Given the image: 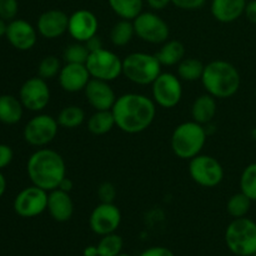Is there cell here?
<instances>
[{
  "label": "cell",
  "mask_w": 256,
  "mask_h": 256,
  "mask_svg": "<svg viewBox=\"0 0 256 256\" xmlns=\"http://www.w3.org/2000/svg\"><path fill=\"white\" fill-rule=\"evenodd\" d=\"M122 246H124V242L120 235L115 232L104 235L96 245L98 254L99 256H116L122 252Z\"/></svg>",
  "instance_id": "31"
},
{
  "label": "cell",
  "mask_w": 256,
  "mask_h": 256,
  "mask_svg": "<svg viewBox=\"0 0 256 256\" xmlns=\"http://www.w3.org/2000/svg\"><path fill=\"white\" fill-rule=\"evenodd\" d=\"M62 68V65L59 58L55 55H48L42 58L38 65V76L48 82L59 76Z\"/></svg>",
  "instance_id": "32"
},
{
  "label": "cell",
  "mask_w": 256,
  "mask_h": 256,
  "mask_svg": "<svg viewBox=\"0 0 256 256\" xmlns=\"http://www.w3.org/2000/svg\"><path fill=\"white\" fill-rule=\"evenodd\" d=\"M240 192L252 202H256V162L248 165L240 176Z\"/></svg>",
  "instance_id": "34"
},
{
  "label": "cell",
  "mask_w": 256,
  "mask_h": 256,
  "mask_svg": "<svg viewBox=\"0 0 256 256\" xmlns=\"http://www.w3.org/2000/svg\"><path fill=\"white\" fill-rule=\"evenodd\" d=\"M252 256H256V254H254V255H252Z\"/></svg>",
  "instance_id": "49"
},
{
  "label": "cell",
  "mask_w": 256,
  "mask_h": 256,
  "mask_svg": "<svg viewBox=\"0 0 256 256\" xmlns=\"http://www.w3.org/2000/svg\"><path fill=\"white\" fill-rule=\"evenodd\" d=\"M85 65L92 79L110 82L122 75V60L114 52L105 48L90 52Z\"/></svg>",
  "instance_id": "8"
},
{
  "label": "cell",
  "mask_w": 256,
  "mask_h": 256,
  "mask_svg": "<svg viewBox=\"0 0 256 256\" xmlns=\"http://www.w3.org/2000/svg\"><path fill=\"white\" fill-rule=\"evenodd\" d=\"M206 130L204 125L194 122H185L178 125L172 134L170 145L175 156L182 160H192L202 154L206 142Z\"/></svg>",
  "instance_id": "4"
},
{
  "label": "cell",
  "mask_w": 256,
  "mask_h": 256,
  "mask_svg": "<svg viewBox=\"0 0 256 256\" xmlns=\"http://www.w3.org/2000/svg\"><path fill=\"white\" fill-rule=\"evenodd\" d=\"M98 198L100 199V202H114L115 198H116L115 185L109 182H102L98 186Z\"/></svg>",
  "instance_id": "36"
},
{
  "label": "cell",
  "mask_w": 256,
  "mask_h": 256,
  "mask_svg": "<svg viewBox=\"0 0 256 256\" xmlns=\"http://www.w3.org/2000/svg\"><path fill=\"white\" fill-rule=\"evenodd\" d=\"M85 98L94 110H112L118 96L109 82L90 79L84 89Z\"/></svg>",
  "instance_id": "17"
},
{
  "label": "cell",
  "mask_w": 256,
  "mask_h": 256,
  "mask_svg": "<svg viewBox=\"0 0 256 256\" xmlns=\"http://www.w3.org/2000/svg\"><path fill=\"white\" fill-rule=\"evenodd\" d=\"M5 190H6V180H5L4 175H2V172H0V198L4 195Z\"/></svg>",
  "instance_id": "45"
},
{
  "label": "cell",
  "mask_w": 256,
  "mask_h": 256,
  "mask_svg": "<svg viewBox=\"0 0 256 256\" xmlns=\"http://www.w3.org/2000/svg\"><path fill=\"white\" fill-rule=\"evenodd\" d=\"M82 254H84V256H99V254H98V248L92 246V245L85 248Z\"/></svg>",
  "instance_id": "44"
},
{
  "label": "cell",
  "mask_w": 256,
  "mask_h": 256,
  "mask_svg": "<svg viewBox=\"0 0 256 256\" xmlns=\"http://www.w3.org/2000/svg\"><path fill=\"white\" fill-rule=\"evenodd\" d=\"M255 96H256V89H255Z\"/></svg>",
  "instance_id": "48"
},
{
  "label": "cell",
  "mask_w": 256,
  "mask_h": 256,
  "mask_svg": "<svg viewBox=\"0 0 256 256\" xmlns=\"http://www.w3.org/2000/svg\"><path fill=\"white\" fill-rule=\"evenodd\" d=\"M122 224V212L114 202H100L89 218L90 229L99 236L112 234Z\"/></svg>",
  "instance_id": "14"
},
{
  "label": "cell",
  "mask_w": 256,
  "mask_h": 256,
  "mask_svg": "<svg viewBox=\"0 0 256 256\" xmlns=\"http://www.w3.org/2000/svg\"><path fill=\"white\" fill-rule=\"evenodd\" d=\"M69 15L59 9H50L40 14L36 22V30L45 39H58L68 32Z\"/></svg>",
  "instance_id": "16"
},
{
  "label": "cell",
  "mask_w": 256,
  "mask_h": 256,
  "mask_svg": "<svg viewBox=\"0 0 256 256\" xmlns=\"http://www.w3.org/2000/svg\"><path fill=\"white\" fill-rule=\"evenodd\" d=\"M5 36L15 49L26 52V50L32 49L36 44L38 30L26 20L14 19L8 24Z\"/></svg>",
  "instance_id": "18"
},
{
  "label": "cell",
  "mask_w": 256,
  "mask_h": 256,
  "mask_svg": "<svg viewBox=\"0 0 256 256\" xmlns=\"http://www.w3.org/2000/svg\"><path fill=\"white\" fill-rule=\"evenodd\" d=\"M135 35L149 44H164L169 40L170 28L162 16L154 12H142L134 20Z\"/></svg>",
  "instance_id": "9"
},
{
  "label": "cell",
  "mask_w": 256,
  "mask_h": 256,
  "mask_svg": "<svg viewBox=\"0 0 256 256\" xmlns=\"http://www.w3.org/2000/svg\"><path fill=\"white\" fill-rule=\"evenodd\" d=\"M225 244L236 256L256 254V222L249 218L234 219L225 230Z\"/></svg>",
  "instance_id": "6"
},
{
  "label": "cell",
  "mask_w": 256,
  "mask_h": 256,
  "mask_svg": "<svg viewBox=\"0 0 256 256\" xmlns=\"http://www.w3.org/2000/svg\"><path fill=\"white\" fill-rule=\"evenodd\" d=\"M6 29H8V24L4 19L0 18V38L4 36L6 34Z\"/></svg>",
  "instance_id": "46"
},
{
  "label": "cell",
  "mask_w": 256,
  "mask_h": 256,
  "mask_svg": "<svg viewBox=\"0 0 256 256\" xmlns=\"http://www.w3.org/2000/svg\"><path fill=\"white\" fill-rule=\"evenodd\" d=\"M14 152L12 149L6 144H0V170L6 168L12 162Z\"/></svg>",
  "instance_id": "38"
},
{
  "label": "cell",
  "mask_w": 256,
  "mask_h": 256,
  "mask_svg": "<svg viewBox=\"0 0 256 256\" xmlns=\"http://www.w3.org/2000/svg\"><path fill=\"white\" fill-rule=\"evenodd\" d=\"M135 36V29H134V22L132 20H125L120 19L119 22H115L112 25V30H110V42L112 45L118 48L126 46L132 38Z\"/></svg>",
  "instance_id": "26"
},
{
  "label": "cell",
  "mask_w": 256,
  "mask_h": 256,
  "mask_svg": "<svg viewBox=\"0 0 256 256\" xmlns=\"http://www.w3.org/2000/svg\"><path fill=\"white\" fill-rule=\"evenodd\" d=\"M112 12L125 20H134L142 12L144 2L142 0H108Z\"/></svg>",
  "instance_id": "28"
},
{
  "label": "cell",
  "mask_w": 256,
  "mask_h": 256,
  "mask_svg": "<svg viewBox=\"0 0 256 256\" xmlns=\"http://www.w3.org/2000/svg\"><path fill=\"white\" fill-rule=\"evenodd\" d=\"M246 4L248 0H212L210 10L215 20L229 24L244 15Z\"/></svg>",
  "instance_id": "21"
},
{
  "label": "cell",
  "mask_w": 256,
  "mask_h": 256,
  "mask_svg": "<svg viewBox=\"0 0 256 256\" xmlns=\"http://www.w3.org/2000/svg\"><path fill=\"white\" fill-rule=\"evenodd\" d=\"M56 120L64 129H76L85 122V112L78 105H68L60 110Z\"/></svg>",
  "instance_id": "29"
},
{
  "label": "cell",
  "mask_w": 256,
  "mask_h": 256,
  "mask_svg": "<svg viewBox=\"0 0 256 256\" xmlns=\"http://www.w3.org/2000/svg\"><path fill=\"white\" fill-rule=\"evenodd\" d=\"M162 66H175L185 56V46L179 40H166L155 54Z\"/></svg>",
  "instance_id": "24"
},
{
  "label": "cell",
  "mask_w": 256,
  "mask_h": 256,
  "mask_svg": "<svg viewBox=\"0 0 256 256\" xmlns=\"http://www.w3.org/2000/svg\"><path fill=\"white\" fill-rule=\"evenodd\" d=\"M252 200L244 194V192H236L232 195L226 202V212L232 219L245 218L252 208Z\"/></svg>",
  "instance_id": "30"
},
{
  "label": "cell",
  "mask_w": 256,
  "mask_h": 256,
  "mask_svg": "<svg viewBox=\"0 0 256 256\" xmlns=\"http://www.w3.org/2000/svg\"><path fill=\"white\" fill-rule=\"evenodd\" d=\"M189 175L202 188H215L224 180V168L216 158L199 154L189 160Z\"/></svg>",
  "instance_id": "7"
},
{
  "label": "cell",
  "mask_w": 256,
  "mask_h": 256,
  "mask_svg": "<svg viewBox=\"0 0 256 256\" xmlns=\"http://www.w3.org/2000/svg\"><path fill=\"white\" fill-rule=\"evenodd\" d=\"M48 212L52 220L58 222H69L74 214V202L70 192L55 189L49 192L48 198Z\"/></svg>",
  "instance_id": "20"
},
{
  "label": "cell",
  "mask_w": 256,
  "mask_h": 256,
  "mask_svg": "<svg viewBox=\"0 0 256 256\" xmlns=\"http://www.w3.org/2000/svg\"><path fill=\"white\" fill-rule=\"evenodd\" d=\"M26 172L32 185L49 192L58 189L66 176V165L58 152L40 148L28 159Z\"/></svg>",
  "instance_id": "2"
},
{
  "label": "cell",
  "mask_w": 256,
  "mask_h": 256,
  "mask_svg": "<svg viewBox=\"0 0 256 256\" xmlns=\"http://www.w3.org/2000/svg\"><path fill=\"white\" fill-rule=\"evenodd\" d=\"M19 99L25 109L34 112H42L50 102V89L46 80L40 76L28 79L20 88Z\"/></svg>",
  "instance_id": "13"
},
{
  "label": "cell",
  "mask_w": 256,
  "mask_h": 256,
  "mask_svg": "<svg viewBox=\"0 0 256 256\" xmlns=\"http://www.w3.org/2000/svg\"><path fill=\"white\" fill-rule=\"evenodd\" d=\"M115 124L126 134L145 132L156 116V104L144 94L126 92L120 95L112 109Z\"/></svg>",
  "instance_id": "1"
},
{
  "label": "cell",
  "mask_w": 256,
  "mask_h": 256,
  "mask_svg": "<svg viewBox=\"0 0 256 256\" xmlns=\"http://www.w3.org/2000/svg\"><path fill=\"white\" fill-rule=\"evenodd\" d=\"M146 2L152 10L158 12V10H164L168 5L172 4V0H146Z\"/></svg>",
  "instance_id": "42"
},
{
  "label": "cell",
  "mask_w": 256,
  "mask_h": 256,
  "mask_svg": "<svg viewBox=\"0 0 256 256\" xmlns=\"http://www.w3.org/2000/svg\"><path fill=\"white\" fill-rule=\"evenodd\" d=\"M162 72L158 58L149 52H132L122 59V75L136 85H152Z\"/></svg>",
  "instance_id": "5"
},
{
  "label": "cell",
  "mask_w": 256,
  "mask_h": 256,
  "mask_svg": "<svg viewBox=\"0 0 256 256\" xmlns=\"http://www.w3.org/2000/svg\"><path fill=\"white\" fill-rule=\"evenodd\" d=\"M244 15L246 19L252 24H256V0H250L248 2L246 8H245Z\"/></svg>",
  "instance_id": "40"
},
{
  "label": "cell",
  "mask_w": 256,
  "mask_h": 256,
  "mask_svg": "<svg viewBox=\"0 0 256 256\" xmlns=\"http://www.w3.org/2000/svg\"><path fill=\"white\" fill-rule=\"evenodd\" d=\"M152 96L156 105L164 109H172L182 98V80L172 72H162L152 84Z\"/></svg>",
  "instance_id": "11"
},
{
  "label": "cell",
  "mask_w": 256,
  "mask_h": 256,
  "mask_svg": "<svg viewBox=\"0 0 256 256\" xmlns=\"http://www.w3.org/2000/svg\"><path fill=\"white\" fill-rule=\"evenodd\" d=\"M25 108L22 102L12 95H0V122L6 125H14L22 118Z\"/></svg>",
  "instance_id": "23"
},
{
  "label": "cell",
  "mask_w": 256,
  "mask_h": 256,
  "mask_svg": "<svg viewBox=\"0 0 256 256\" xmlns=\"http://www.w3.org/2000/svg\"><path fill=\"white\" fill-rule=\"evenodd\" d=\"M58 189L62 190V192H70L72 190V182L69 179V178L65 176L64 179H62V182H60L59 188Z\"/></svg>",
  "instance_id": "43"
},
{
  "label": "cell",
  "mask_w": 256,
  "mask_h": 256,
  "mask_svg": "<svg viewBox=\"0 0 256 256\" xmlns=\"http://www.w3.org/2000/svg\"><path fill=\"white\" fill-rule=\"evenodd\" d=\"M205 92L215 99H229L240 89V72L232 62L214 60L205 65L202 76Z\"/></svg>",
  "instance_id": "3"
},
{
  "label": "cell",
  "mask_w": 256,
  "mask_h": 256,
  "mask_svg": "<svg viewBox=\"0 0 256 256\" xmlns=\"http://www.w3.org/2000/svg\"><path fill=\"white\" fill-rule=\"evenodd\" d=\"M139 256H175L174 252L165 246H152L145 249Z\"/></svg>",
  "instance_id": "39"
},
{
  "label": "cell",
  "mask_w": 256,
  "mask_h": 256,
  "mask_svg": "<svg viewBox=\"0 0 256 256\" xmlns=\"http://www.w3.org/2000/svg\"><path fill=\"white\" fill-rule=\"evenodd\" d=\"M116 256H132V255H129V254H125V252H120V254H118Z\"/></svg>",
  "instance_id": "47"
},
{
  "label": "cell",
  "mask_w": 256,
  "mask_h": 256,
  "mask_svg": "<svg viewBox=\"0 0 256 256\" xmlns=\"http://www.w3.org/2000/svg\"><path fill=\"white\" fill-rule=\"evenodd\" d=\"M218 112L216 99L210 94H202L194 100L192 106V120L205 125L212 122Z\"/></svg>",
  "instance_id": "22"
},
{
  "label": "cell",
  "mask_w": 256,
  "mask_h": 256,
  "mask_svg": "<svg viewBox=\"0 0 256 256\" xmlns=\"http://www.w3.org/2000/svg\"><path fill=\"white\" fill-rule=\"evenodd\" d=\"M99 29V20L96 15L88 9L75 10L69 16L68 32L70 36L79 42H85L95 36Z\"/></svg>",
  "instance_id": "15"
},
{
  "label": "cell",
  "mask_w": 256,
  "mask_h": 256,
  "mask_svg": "<svg viewBox=\"0 0 256 256\" xmlns=\"http://www.w3.org/2000/svg\"><path fill=\"white\" fill-rule=\"evenodd\" d=\"M58 132L59 124L56 118L48 114H39L26 122L22 135L25 142L32 146L44 148L56 138Z\"/></svg>",
  "instance_id": "10"
},
{
  "label": "cell",
  "mask_w": 256,
  "mask_h": 256,
  "mask_svg": "<svg viewBox=\"0 0 256 256\" xmlns=\"http://www.w3.org/2000/svg\"><path fill=\"white\" fill-rule=\"evenodd\" d=\"M86 126L89 132L96 136L108 134L116 126L114 114L112 110H95L94 114L88 119Z\"/></svg>",
  "instance_id": "25"
},
{
  "label": "cell",
  "mask_w": 256,
  "mask_h": 256,
  "mask_svg": "<svg viewBox=\"0 0 256 256\" xmlns=\"http://www.w3.org/2000/svg\"><path fill=\"white\" fill-rule=\"evenodd\" d=\"M48 198L49 192L42 188L35 185L25 188L15 196L14 212L24 219L39 216L48 209Z\"/></svg>",
  "instance_id": "12"
},
{
  "label": "cell",
  "mask_w": 256,
  "mask_h": 256,
  "mask_svg": "<svg viewBox=\"0 0 256 256\" xmlns=\"http://www.w3.org/2000/svg\"><path fill=\"white\" fill-rule=\"evenodd\" d=\"M172 4L182 10H198L206 4V0H172Z\"/></svg>",
  "instance_id": "37"
},
{
  "label": "cell",
  "mask_w": 256,
  "mask_h": 256,
  "mask_svg": "<svg viewBox=\"0 0 256 256\" xmlns=\"http://www.w3.org/2000/svg\"><path fill=\"white\" fill-rule=\"evenodd\" d=\"M19 12L18 0H0V18L5 22H12Z\"/></svg>",
  "instance_id": "35"
},
{
  "label": "cell",
  "mask_w": 256,
  "mask_h": 256,
  "mask_svg": "<svg viewBox=\"0 0 256 256\" xmlns=\"http://www.w3.org/2000/svg\"><path fill=\"white\" fill-rule=\"evenodd\" d=\"M176 66V75L180 80L192 82L202 80L205 65L195 58H184Z\"/></svg>",
  "instance_id": "27"
},
{
  "label": "cell",
  "mask_w": 256,
  "mask_h": 256,
  "mask_svg": "<svg viewBox=\"0 0 256 256\" xmlns=\"http://www.w3.org/2000/svg\"><path fill=\"white\" fill-rule=\"evenodd\" d=\"M90 52L84 42H75L68 45L62 52V59L68 64H86Z\"/></svg>",
  "instance_id": "33"
},
{
  "label": "cell",
  "mask_w": 256,
  "mask_h": 256,
  "mask_svg": "<svg viewBox=\"0 0 256 256\" xmlns=\"http://www.w3.org/2000/svg\"><path fill=\"white\" fill-rule=\"evenodd\" d=\"M92 76L85 64H68L62 65L58 76L62 89L66 92H84Z\"/></svg>",
  "instance_id": "19"
},
{
  "label": "cell",
  "mask_w": 256,
  "mask_h": 256,
  "mask_svg": "<svg viewBox=\"0 0 256 256\" xmlns=\"http://www.w3.org/2000/svg\"><path fill=\"white\" fill-rule=\"evenodd\" d=\"M84 44L86 45V48L89 49L90 52H95V50L102 49V48H104V46H102V39H100V36H98V34L95 35V36L90 38V39L88 40V42H85Z\"/></svg>",
  "instance_id": "41"
}]
</instances>
